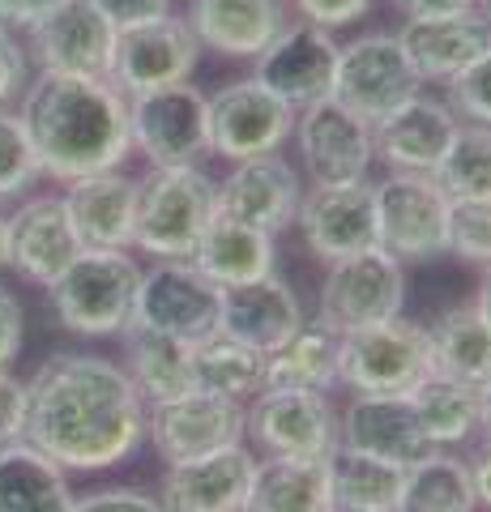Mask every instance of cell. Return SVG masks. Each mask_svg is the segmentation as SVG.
Instances as JSON below:
<instances>
[{"label": "cell", "instance_id": "obj_1", "mask_svg": "<svg viewBox=\"0 0 491 512\" xmlns=\"http://www.w3.org/2000/svg\"><path fill=\"white\" fill-rule=\"evenodd\" d=\"M22 440L47 453L60 470H112L146 440V402L120 363L60 350L26 380Z\"/></svg>", "mask_w": 491, "mask_h": 512}, {"label": "cell", "instance_id": "obj_2", "mask_svg": "<svg viewBox=\"0 0 491 512\" xmlns=\"http://www.w3.org/2000/svg\"><path fill=\"white\" fill-rule=\"evenodd\" d=\"M18 116L35 146L39 175L56 184L116 171L133 154L129 94H120L107 77L39 73L22 90Z\"/></svg>", "mask_w": 491, "mask_h": 512}, {"label": "cell", "instance_id": "obj_3", "mask_svg": "<svg viewBox=\"0 0 491 512\" xmlns=\"http://www.w3.org/2000/svg\"><path fill=\"white\" fill-rule=\"evenodd\" d=\"M218 214V180L197 167H150L137 180L133 248L154 261H188Z\"/></svg>", "mask_w": 491, "mask_h": 512}, {"label": "cell", "instance_id": "obj_4", "mask_svg": "<svg viewBox=\"0 0 491 512\" xmlns=\"http://www.w3.org/2000/svg\"><path fill=\"white\" fill-rule=\"evenodd\" d=\"M141 261L133 252L86 248L77 261L47 286L56 320L77 338H120L137 312Z\"/></svg>", "mask_w": 491, "mask_h": 512}, {"label": "cell", "instance_id": "obj_5", "mask_svg": "<svg viewBox=\"0 0 491 512\" xmlns=\"http://www.w3.org/2000/svg\"><path fill=\"white\" fill-rule=\"evenodd\" d=\"M376 192V227L380 248L393 252L402 265H423L449 256L453 197L436 184V175L389 171L372 184Z\"/></svg>", "mask_w": 491, "mask_h": 512}, {"label": "cell", "instance_id": "obj_6", "mask_svg": "<svg viewBox=\"0 0 491 512\" xmlns=\"http://www.w3.org/2000/svg\"><path fill=\"white\" fill-rule=\"evenodd\" d=\"M406 308V265L385 248H368L359 256L325 265L321 291H316V320L338 338L355 329L380 325L402 316Z\"/></svg>", "mask_w": 491, "mask_h": 512}, {"label": "cell", "instance_id": "obj_7", "mask_svg": "<svg viewBox=\"0 0 491 512\" xmlns=\"http://www.w3.org/2000/svg\"><path fill=\"white\" fill-rule=\"evenodd\" d=\"M432 367V338L419 320L393 316L338 338V384L351 393H410Z\"/></svg>", "mask_w": 491, "mask_h": 512}, {"label": "cell", "instance_id": "obj_8", "mask_svg": "<svg viewBox=\"0 0 491 512\" xmlns=\"http://www.w3.org/2000/svg\"><path fill=\"white\" fill-rule=\"evenodd\" d=\"M129 141L150 167H197L210 154V99L193 82L133 94Z\"/></svg>", "mask_w": 491, "mask_h": 512}, {"label": "cell", "instance_id": "obj_9", "mask_svg": "<svg viewBox=\"0 0 491 512\" xmlns=\"http://www.w3.org/2000/svg\"><path fill=\"white\" fill-rule=\"evenodd\" d=\"M423 82L415 64L406 60L398 35L372 30L351 43H338V64H334V90L329 99H338L346 111H355L359 120H385L393 107H402L410 94H419Z\"/></svg>", "mask_w": 491, "mask_h": 512}, {"label": "cell", "instance_id": "obj_10", "mask_svg": "<svg viewBox=\"0 0 491 512\" xmlns=\"http://www.w3.org/2000/svg\"><path fill=\"white\" fill-rule=\"evenodd\" d=\"M244 444L257 457H329L338 448V406L329 393L265 389L244 406Z\"/></svg>", "mask_w": 491, "mask_h": 512}, {"label": "cell", "instance_id": "obj_11", "mask_svg": "<svg viewBox=\"0 0 491 512\" xmlns=\"http://www.w3.org/2000/svg\"><path fill=\"white\" fill-rule=\"evenodd\" d=\"M218 312H223V286H214L193 261H154L141 269L133 325L197 346L218 333Z\"/></svg>", "mask_w": 491, "mask_h": 512}, {"label": "cell", "instance_id": "obj_12", "mask_svg": "<svg viewBox=\"0 0 491 512\" xmlns=\"http://www.w3.org/2000/svg\"><path fill=\"white\" fill-rule=\"evenodd\" d=\"M295 150L312 188H338L368 180L376 163L372 124L346 111L338 99H321L304 111H295Z\"/></svg>", "mask_w": 491, "mask_h": 512}, {"label": "cell", "instance_id": "obj_13", "mask_svg": "<svg viewBox=\"0 0 491 512\" xmlns=\"http://www.w3.org/2000/svg\"><path fill=\"white\" fill-rule=\"evenodd\" d=\"M120 30L90 0H56L39 22L26 26V52L39 73L65 77H112Z\"/></svg>", "mask_w": 491, "mask_h": 512}, {"label": "cell", "instance_id": "obj_14", "mask_svg": "<svg viewBox=\"0 0 491 512\" xmlns=\"http://www.w3.org/2000/svg\"><path fill=\"white\" fill-rule=\"evenodd\" d=\"M210 99V154L227 163H244L257 154H282L291 141L295 111L274 99L257 77H240L223 90L205 94Z\"/></svg>", "mask_w": 491, "mask_h": 512}, {"label": "cell", "instance_id": "obj_15", "mask_svg": "<svg viewBox=\"0 0 491 512\" xmlns=\"http://www.w3.org/2000/svg\"><path fill=\"white\" fill-rule=\"evenodd\" d=\"M197 60H201V43L193 35V26L176 18V13H167L158 22L120 30L107 82L133 99V94H146V90L193 82Z\"/></svg>", "mask_w": 491, "mask_h": 512}, {"label": "cell", "instance_id": "obj_16", "mask_svg": "<svg viewBox=\"0 0 491 512\" xmlns=\"http://www.w3.org/2000/svg\"><path fill=\"white\" fill-rule=\"evenodd\" d=\"M146 440L167 466L244 444V406L193 389L184 397H171V402L146 406Z\"/></svg>", "mask_w": 491, "mask_h": 512}, {"label": "cell", "instance_id": "obj_17", "mask_svg": "<svg viewBox=\"0 0 491 512\" xmlns=\"http://www.w3.org/2000/svg\"><path fill=\"white\" fill-rule=\"evenodd\" d=\"M257 82L282 99L291 111H304L312 103L329 99L334 90V64H338V39L334 30H321L304 18H295L278 30V39L252 60Z\"/></svg>", "mask_w": 491, "mask_h": 512}, {"label": "cell", "instance_id": "obj_18", "mask_svg": "<svg viewBox=\"0 0 491 512\" xmlns=\"http://www.w3.org/2000/svg\"><path fill=\"white\" fill-rule=\"evenodd\" d=\"M295 227L321 265H334V261H346V256L380 248L372 180L338 184V188H308L304 201H299Z\"/></svg>", "mask_w": 491, "mask_h": 512}, {"label": "cell", "instance_id": "obj_19", "mask_svg": "<svg viewBox=\"0 0 491 512\" xmlns=\"http://www.w3.org/2000/svg\"><path fill=\"white\" fill-rule=\"evenodd\" d=\"M299 201H304V184L282 154H257L244 163H231V171L218 180V214L274 239L295 227Z\"/></svg>", "mask_w": 491, "mask_h": 512}, {"label": "cell", "instance_id": "obj_20", "mask_svg": "<svg viewBox=\"0 0 491 512\" xmlns=\"http://www.w3.org/2000/svg\"><path fill=\"white\" fill-rule=\"evenodd\" d=\"M457 128V111L440 99V94H410L402 107H393L385 120L372 124V146L376 158L389 171H415V175H436L440 158L449 154Z\"/></svg>", "mask_w": 491, "mask_h": 512}, {"label": "cell", "instance_id": "obj_21", "mask_svg": "<svg viewBox=\"0 0 491 512\" xmlns=\"http://www.w3.org/2000/svg\"><path fill=\"white\" fill-rule=\"evenodd\" d=\"M82 252L86 248L73 231L60 192H43V197H30L18 210H9V269L18 278L47 291Z\"/></svg>", "mask_w": 491, "mask_h": 512}, {"label": "cell", "instance_id": "obj_22", "mask_svg": "<svg viewBox=\"0 0 491 512\" xmlns=\"http://www.w3.org/2000/svg\"><path fill=\"white\" fill-rule=\"evenodd\" d=\"M338 444L393 466H415L432 453L406 393H351V402L338 410Z\"/></svg>", "mask_w": 491, "mask_h": 512}, {"label": "cell", "instance_id": "obj_23", "mask_svg": "<svg viewBox=\"0 0 491 512\" xmlns=\"http://www.w3.org/2000/svg\"><path fill=\"white\" fill-rule=\"evenodd\" d=\"M257 453L248 444H231L180 466H167L158 504L167 512H248Z\"/></svg>", "mask_w": 491, "mask_h": 512}, {"label": "cell", "instance_id": "obj_24", "mask_svg": "<svg viewBox=\"0 0 491 512\" xmlns=\"http://www.w3.org/2000/svg\"><path fill=\"white\" fill-rule=\"evenodd\" d=\"M393 35H398L402 52L415 64L423 86L427 82L449 86L466 64H474L491 47V18L479 9L445 13V18H406Z\"/></svg>", "mask_w": 491, "mask_h": 512}, {"label": "cell", "instance_id": "obj_25", "mask_svg": "<svg viewBox=\"0 0 491 512\" xmlns=\"http://www.w3.org/2000/svg\"><path fill=\"white\" fill-rule=\"evenodd\" d=\"M304 320L308 316L299 308V295L291 291V282L278 274H265L244 286H223L218 333L261 350V355H274L278 346H287Z\"/></svg>", "mask_w": 491, "mask_h": 512}, {"label": "cell", "instance_id": "obj_26", "mask_svg": "<svg viewBox=\"0 0 491 512\" xmlns=\"http://www.w3.org/2000/svg\"><path fill=\"white\" fill-rule=\"evenodd\" d=\"M65 210L82 248L99 252H133V222H137V180L124 167L82 175L65 184Z\"/></svg>", "mask_w": 491, "mask_h": 512}, {"label": "cell", "instance_id": "obj_27", "mask_svg": "<svg viewBox=\"0 0 491 512\" xmlns=\"http://www.w3.org/2000/svg\"><path fill=\"white\" fill-rule=\"evenodd\" d=\"M184 22L193 26L201 52L257 60L291 22V5L287 0H193Z\"/></svg>", "mask_w": 491, "mask_h": 512}, {"label": "cell", "instance_id": "obj_28", "mask_svg": "<svg viewBox=\"0 0 491 512\" xmlns=\"http://www.w3.org/2000/svg\"><path fill=\"white\" fill-rule=\"evenodd\" d=\"M214 286H244L265 274H278V244L274 235L257 227H244L227 214H214L205 222L193 256H188Z\"/></svg>", "mask_w": 491, "mask_h": 512}, {"label": "cell", "instance_id": "obj_29", "mask_svg": "<svg viewBox=\"0 0 491 512\" xmlns=\"http://www.w3.org/2000/svg\"><path fill=\"white\" fill-rule=\"evenodd\" d=\"M124 346V376L133 380V389L141 393L146 406L171 402V397H184L197 389L193 376V342L171 338V333H158L146 325H129L120 333Z\"/></svg>", "mask_w": 491, "mask_h": 512}, {"label": "cell", "instance_id": "obj_30", "mask_svg": "<svg viewBox=\"0 0 491 512\" xmlns=\"http://www.w3.org/2000/svg\"><path fill=\"white\" fill-rule=\"evenodd\" d=\"M248 512H334L329 457H257Z\"/></svg>", "mask_w": 491, "mask_h": 512}, {"label": "cell", "instance_id": "obj_31", "mask_svg": "<svg viewBox=\"0 0 491 512\" xmlns=\"http://www.w3.org/2000/svg\"><path fill=\"white\" fill-rule=\"evenodd\" d=\"M69 470L30 440L0 444V512H69Z\"/></svg>", "mask_w": 491, "mask_h": 512}, {"label": "cell", "instance_id": "obj_32", "mask_svg": "<svg viewBox=\"0 0 491 512\" xmlns=\"http://www.w3.org/2000/svg\"><path fill=\"white\" fill-rule=\"evenodd\" d=\"M265 389L334 393L338 389V333L321 320H304L287 346L265 359Z\"/></svg>", "mask_w": 491, "mask_h": 512}, {"label": "cell", "instance_id": "obj_33", "mask_svg": "<svg viewBox=\"0 0 491 512\" xmlns=\"http://www.w3.org/2000/svg\"><path fill=\"white\" fill-rule=\"evenodd\" d=\"M415 406L423 436L432 440V448H462L479 436V389L466 380H453L445 372H427L415 389L406 393Z\"/></svg>", "mask_w": 491, "mask_h": 512}, {"label": "cell", "instance_id": "obj_34", "mask_svg": "<svg viewBox=\"0 0 491 512\" xmlns=\"http://www.w3.org/2000/svg\"><path fill=\"white\" fill-rule=\"evenodd\" d=\"M432 338V363L436 372H445L453 380H466L479 389L483 380H491V325L474 303H453L427 325Z\"/></svg>", "mask_w": 491, "mask_h": 512}, {"label": "cell", "instance_id": "obj_35", "mask_svg": "<svg viewBox=\"0 0 491 512\" xmlns=\"http://www.w3.org/2000/svg\"><path fill=\"white\" fill-rule=\"evenodd\" d=\"M406 466L380 461L355 448L329 453V487H334V512H398Z\"/></svg>", "mask_w": 491, "mask_h": 512}, {"label": "cell", "instance_id": "obj_36", "mask_svg": "<svg viewBox=\"0 0 491 512\" xmlns=\"http://www.w3.org/2000/svg\"><path fill=\"white\" fill-rule=\"evenodd\" d=\"M265 359L269 355H261V350L235 342L227 333H214V338L193 346L197 389L248 406L257 393H265Z\"/></svg>", "mask_w": 491, "mask_h": 512}, {"label": "cell", "instance_id": "obj_37", "mask_svg": "<svg viewBox=\"0 0 491 512\" xmlns=\"http://www.w3.org/2000/svg\"><path fill=\"white\" fill-rule=\"evenodd\" d=\"M398 512H479L470 461L449 448H432L423 461L406 466Z\"/></svg>", "mask_w": 491, "mask_h": 512}, {"label": "cell", "instance_id": "obj_38", "mask_svg": "<svg viewBox=\"0 0 491 512\" xmlns=\"http://www.w3.org/2000/svg\"><path fill=\"white\" fill-rule=\"evenodd\" d=\"M436 184L453 201H491V124L462 120L449 154L436 167Z\"/></svg>", "mask_w": 491, "mask_h": 512}, {"label": "cell", "instance_id": "obj_39", "mask_svg": "<svg viewBox=\"0 0 491 512\" xmlns=\"http://www.w3.org/2000/svg\"><path fill=\"white\" fill-rule=\"evenodd\" d=\"M43 180L39 175V158L35 146H30V133L18 111L0 107V201H13L22 192Z\"/></svg>", "mask_w": 491, "mask_h": 512}, {"label": "cell", "instance_id": "obj_40", "mask_svg": "<svg viewBox=\"0 0 491 512\" xmlns=\"http://www.w3.org/2000/svg\"><path fill=\"white\" fill-rule=\"evenodd\" d=\"M449 256L474 269H491V201H453Z\"/></svg>", "mask_w": 491, "mask_h": 512}, {"label": "cell", "instance_id": "obj_41", "mask_svg": "<svg viewBox=\"0 0 491 512\" xmlns=\"http://www.w3.org/2000/svg\"><path fill=\"white\" fill-rule=\"evenodd\" d=\"M445 103L466 124H491V47L445 86Z\"/></svg>", "mask_w": 491, "mask_h": 512}, {"label": "cell", "instance_id": "obj_42", "mask_svg": "<svg viewBox=\"0 0 491 512\" xmlns=\"http://www.w3.org/2000/svg\"><path fill=\"white\" fill-rule=\"evenodd\" d=\"M69 512H167V508L158 504L154 491H141V487H99V491L73 495Z\"/></svg>", "mask_w": 491, "mask_h": 512}, {"label": "cell", "instance_id": "obj_43", "mask_svg": "<svg viewBox=\"0 0 491 512\" xmlns=\"http://www.w3.org/2000/svg\"><path fill=\"white\" fill-rule=\"evenodd\" d=\"M30 86V56L26 43L18 39V30H9L0 22V107H13L22 99V90Z\"/></svg>", "mask_w": 491, "mask_h": 512}, {"label": "cell", "instance_id": "obj_44", "mask_svg": "<svg viewBox=\"0 0 491 512\" xmlns=\"http://www.w3.org/2000/svg\"><path fill=\"white\" fill-rule=\"evenodd\" d=\"M287 5L312 26L342 30V26H355L359 18H368V9L376 5V0H287Z\"/></svg>", "mask_w": 491, "mask_h": 512}, {"label": "cell", "instance_id": "obj_45", "mask_svg": "<svg viewBox=\"0 0 491 512\" xmlns=\"http://www.w3.org/2000/svg\"><path fill=\"white\" fill-rule=\"evenodd\" d=\"M26 431V380L0 367V444L22 440Z\"/></svg>", "mask_w": 491, "mask_h": 512}, {"label": "cell", "instance_id": "obj_46", "mask_svg": "<svg viewBox=\"0 0 491 512\" xmlns=\"http://www.w3.org/2000/svg\"><path fill=\"white\" fill-rule=\"evenodd\" d=\"M90 5L99 9L116 30L146 26V22H158V18L171 13V0H90Z\"/></svg>", "mask_w": 491, "mask_h": 512}, {"label": "cell", "instance_id": "obj_47", "mask_svg": "<svg viewBox=\"0 0 491 512\" xmlns=\"http://www.w3.org/2000/svg\"><path fill=\"white\" fill-rule=\"evenodd\" d=\"M22 342H26V308L9 286H0V367H9L22 355Z\"/></svg>", "mask_w": 491, "mask_h": 512}, {"label": "cell", "instance_id": "obj_48", "mask_svg": "<svg viewBox=\"0 0 491 512\" xmlns=\"http://www.w3.org/2000/svg\"><path fill=\"white\" fill-rule=\"evenodd\" d=\"M393 9L406 18H445V13H466V9H479V0H389Z\"/></svg>", "mask_w": 491, "mask_h": 512}, {"label": "cell", "instance_id": "obj_49", "mask_svg": "<svg viewBox=\"0 0 491 512\" xmlns=\"http://www.w3.org/2000/svg\"><path fill=\"white\" fill-rule=\"evenodd\" d=\"M56 0H0V22L9 30H26L30 22H39Z\"/></svg>", "mask_w": 491, "mask_h": 512}, {"label": "cell", "instance_id": "obj_50", "mask_svg": "<svg viewBox=\"0 0 491 512\" xmlns=\"http://www.w3.org/2000/svg\"><path fill=\"white\" fill-rule=\"evenodd\" d=\"M470 478H474V500H479V512H491V444L470 461Z\"/></svg>", "mask_w": 491, "mask_h": 512}, {"label": "cell", "instance_id": "obj_51", "mask_svg": "<svg viewBox=\"0 0 491 512\" xmlns=\"http://www.w3.org/2000/svg\"><path fill=\"white\" fill-rule=\"evenodd\" d=\"M479 431H483L487 444H491V380L479 384Z\"/></svg>", "mask_w": 491, "mask_h": 512}, {"label": "cell", "instance_id": "obj_52", "mask_svg": "<svg viewBox=\"0 0 491 512\" xmlns=\"http://www.w3.org/2000/svg\"><path fill=\"white\" fill-rule=\"evenodd\" d=\"M474 308H479L483 320L491 325V269H483V282H479V295H474Z\"/></svg>", "mask_w": 491, "mask_h": 512}, {"label": "cell", "instance_id": "obj_53", "mask_svg": "<svg viewBox=\"0 0 491 512\" xmlns=\"http://www.w3.org/2000/svg\"><path fill=\"white\" fill-rule=\"evenodd\" d=\"M0 269H9V210L0 201Z\"/></svg>", "mask_w": 491, "mask_h": 512}, {"label": "cell", "instance_id": "obj_54", "mask_svg": "<svg viewBox=\"0 0 491 512\" xmlns=\"http://www.w3.org/2000/svg\"><path fill=\"white\" fill-rule=\"evenodd\" d=\"M479 13H487V18H491V0H479Z\"/></svg>", "mask_w": 491, "mask_h": 512}]
</instances>
